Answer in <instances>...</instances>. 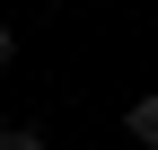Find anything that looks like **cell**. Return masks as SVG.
Returning <instances> with one entry per match:
<instances>
[{
  "mask_svg": "<svg viewBox=\"0 0 158 150\" xmlns=\"http://www.w3.org/2000/svg\"><path fill=\"white\" fill-rule=\"evenodd\" d=\"M123 133L141 141V150H158V97H132V115H123Z\"/></svg>",
  "mask_w": 158,
  "mask_h": 150,
  "instance_id": "cell-1",
  "label": "cell"
},
{
  "mask_svg": "<svg viewBox=\"0 0 158 150\" xmlns=\"http://www.w3.org/2000/svg\"><path fill=\"white\" fill-rule=\"evenodd\" d=\"M0 150H44V133L35 124H0Z\"/></svg>",
  "mask_w": 158,
  "mask_h": 150,
  "instance_id": "cell-2",
  "label": "cell"
},
{
  "mask_svg": "<svg viewBox=\"0 0 158 150\" xmlns=\"http://www.w3.org/2000/svg\"><path fill=\"white\" fill-rule=\"evenodd\" d=\"M9 53H18V44H9V27H0V71H9Z\"/></svg>",
  "mask_w": 158,
  "mask_h": 150,
  "instance_id": "cell-3",
  "label": "cell"
}]
</instances>
